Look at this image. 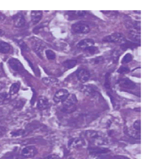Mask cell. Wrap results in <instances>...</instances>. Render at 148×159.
<instances>
[{"mask_svg": "<svg viewBox=\"0 0 148 159\" xmlns=\"http://www.w3.org/2000/svg\"><path fill=\"white\" fill-rule=\"evenodd\" d=\"M83 135H84V137L86 139H88L91 143H92L94 145L96 146L102 145L105 141V136H104L103 134L97 132V131H86V132H84Z\"/></svg>", "mask_w": 148, "mask_h": 159, "instance_id": "1", "label": "cell"}, {"mask_svg": "<svg viewBox=\"0 0 148 159\" xmlns=\"http://www.w3.org/2000/svg\"><path fill=\"white\" fill-rule=\"evenodd\" d=\"M77 98L74 94L69 95L68 98L62 102V110L65 113H73L77 110Z\"/></svg>", "mask_w": 148, "mask_h": 159, "instance_id": "2", "label": "cell"}, {"mask_svg": "<svg viewBox=\"0 0 148 159\" xmlns=\"http://www.w3.org/2000/svg\"><path fill=\"white\" fill-rule=\"evenodd\" d=\"M103 41L114 43H123L126 42V39L123 34L120 33V32H114V33H112L109 36L104 37Z\"/></svg>", "mask_w": 148, "mask_h": 159, "instance_id": "3", "label": "cell"}, {"mask_svg": "<svg viewBox=\"0 0 148 159\" xmlns=\"http://www.w3.org/2000/svg\"><path fill=\"white\" fill-rule=\"evenodd\" d=\"M32 43V45H33V49L35 51L36 54H37L39 57H40L41 58H43V50L45 49V45L43 42L41 40H39V39H36V38H33L31 40Z\"/></svg>", "mask_w": 148, "mask_h": 159, "instance_id": "4", "label": "cell"}, {"mask_svg": "<svg viewBox=\"0 0 148 159\" xmlns=\"http://www.w3.org/2000/svg\"><path fill=\"white\" fill-rule=\"evenodd\" d=\"M72 31L76 34H87L90 32V27L83 22H77L72 25Z\"/></svg>", "mask_w": 148, "mask_h": 159, "instance_id": "5", "label": "cell"}, {"mask_svg": "<svg viewBox=\"0 0 148 159\" xmlns=\"http://www.w3.org/2000/svg\"><path fill=\"white\" fill-rule=\"evenodd\" d=\"M8 65L11 68V70H14L16 73H18L21 74V73H23L25 72V68L23 66L22 63L20 62L19 60H17V58H10L8 61Z\"/></svg>", "mask_w": 148, "mask_h": 159, "instance_id": "6", "label": "cell"}, {"mask_svg": "<svg viewBox=\"0 0 148 159\" xmlns=\"http://www.w3.org/2000/svg\"><path fill=\"white\" fill-rule=\"evenodd\" d=\"M37 154V150L36 147L33 145H29L24 147L20 151V155L23 156L24 157H27V158H31L36 156Z\"/></svg>", "mask_w": 148, "mask_h": 159, "instance_id": "7", "label": "cell"}, {"mask_svg": "<svg viewBox=\"0 0 148 159\" xmlns=\"http://www.w3.org/2000/svg\"><path fill=\"white\" fill-rule=\"evenodd\" d=\"M85 145V141L82 138H73L69 141L68 147L70 149H79Z\"/></svg>", "mask_w": 148, "mask_h": 159, "instance_id": "8", "label": "cell"}, {"mask_svg": "<svg viewBox=\"0 0 148 159\" xmlns=\"http://www.w3.org/2000/svg\"><path fill=\"white\" fill-rule=\"evenodd\" d=\"M69 92L66 89H60L58 92L55 93V96H54V101L58 103V102H63L67 98H68Z\"/></svg>", "mask_w": 148, "mask_h": 159, "instance_id": "9", "label": "cell"}, {"mask_svg": "<svg viewBox=\"0 0 148 159\" xmlns=\"http://www.w3.org/2000/svg\"><path fill=\"white\" fill-rule=\"evenodd\" d=\"M90 73L87 70L80 69L77 72V77L81 83H86L90 79Z\"/></svg>", "mask_w": 148, "mask_h": 159, "instance_id": "10", "label": "cell"}, {"mask_svg": "<svg viewBox=\"0 0 148 159\" xmlns=\"http://www.w3.org/2000/svg\"><path fill=\"white\" fill-rule=\"evenodd\" d=\"M14 25L16 28H21L25 25V18L22 14H17L13 17Z\"/></svg>", "mask_w": 148, "mask_h": 159, "instance_id": "11", "label": "cell"}, {"mask_svg": "<svg viewBox=\"0 0 148 159\" xmlns=\"http://www.w3.org/2000/svg\"><path fill=\"white\" fill-rule=\"evenodd\" d=\"M50 102L49 100L44 96L39 97L37 102V108L39 110H45L49 108Z\"/></svg>", "mask_w": 148, "mask_h": 159, "instance_id": "12", "label": "cell"}, {"mask_svg": "<svg viewBox=\"0 0 148 159\" xmlns=\"http://www.w3.org/2000/svg\"><path fill=\"white\" fill-rule=\"evenodd\" d=\"M43 17V12L41 10H33L31 12V20L33 25L38 24Z\"/></svg>", "mask_w": 148, "mask_h": 159, "instance_id": "13", "label": "cell"}, {"mask_svg": "<svg viewBox=\"0 0 148 159\" xmlns=\"http://www.w3.org/2000/svg\"><path fill=\"white\" fill-rule=\"evenodd\" d=\"M119 85L121 88H125V89H134L136 86L134 82L132 81L131 80L128 79V78L121 80L119 82Z\"/></svg>", "mask_w": 148, "mask_h": 159, "instance_id": "14", "label": "cell"}, {"mask_svg": "<svg viewBox=\"0 0 148 159\" xmlns=\"http://www.w3.org/2000/svg\"><path fill=\"white\" fill-rule=\"evenodd\" d=\"M94 44H95V42H94L93 39H82L81 41L77 43V47L80 49L82 50H85L86 48H90V47L94 46Z\"/></svg>", "mask_w": 148, "mask_h": 159, "instance_id": "15", "label": "cell"}, {"mask_svg": "<svg viewBox=\"0 0 148 159\" xmlns=\"http://www.w3.org/2000/svg\"><path fill=\"white\" fill-rule=\"evenodd\" d=\"M110 151L109 149L107 148H105V147H91L90 149H89V153L91 154H106Z\"/></svg>", "mask_w": 148, "mask_h": 159, "instance_id": "16", "label": "cell"}, {"mask_svg": "<svg viewBox=\"0 0 148 159\" xmlns=\"http://www.w3.org/2000/svg\"><path fill=\"white\" fill-rule=\"evenodd\" d=\"M124 132H125L126 135L130 136V137L133 138V139H140V132L136 131V129H133L132 127L126 128V129H124Z\"/></svg>", "mask_w": 148, "mask_h": 159, "instance_id": "17", "label": "cell"}, {"mask_svg": "<svg viewBox=\"0 0 148 159\" xmlns=\"http://www.w3.org/2000/svg\"><path fill=\"white\" fill-rule=\"evenodd\" d=\"M128 36L135 43H139L140 41V30L137 29H130L129 33H128Z\"/></svg>", "mask_w": 148, "mask_h": 159, "instance_id": "18", "label": "cell"}, {"mask_svg": "<svg viewBox=\"0 0 148 159\" xmlns=\"http://www.w3.org/2000/svg\"><path fill=\"white\" fill-rule=\"evenodd\" d=\"M11 51V46L4 41H0V53L9 54Z\"/></svg>", "mask_w": 148, "mask_h": 159, "instance_id": "19", "label": "cell"}, {"mask_svg": "<svg viewBox=\"0 0 148 159\" xmlns=\"http://www.w3.org/2000/svg\"><path fill=\"white\" fill-rule=\"evenodd\" d=\"M43 82L47 86H55L58 84V80L55 77H45L43 78Z\"/></svg>", "mask_w": 148, "mask_h": 159, "instance_id": "20", "label": "cell"}, {"mask_svg": "<svg viewBox=\"0 0 148 159\" xmlns=\"http://www.w3.org/2000/svg\"><path fill=\"white\" fill-rule=\"evenodd\" d=\"M77 65V61L73 59H69L63 62V66L66 69V70H71L73 68L75 67Z\"/></svg>", "mask_w": 148, "mask_h": 159, "instance_id": "21", "label": "cell"}, {"mask_svg": "<svg viewBox=\"0 0 148 159\" xmlns=\"http://www.w3.org/2000/svg\"><path fill=\"white\" fill-rule=\"evenodd\" d=\"M20 88V84L19 83V82H16V83L13 84L10 88V94H9V95H13L17 94V92H19Z\"/></svg>", "mask_w": 148, "mask_h": 159, "instance_id": "22", "label": "cell"}, {"mask_svg": "<svg viewBox=\"0 0 148 159\" xmlns=\"http://www.w3.org/2000/svg\"><path fill=\"white\" fill-rule=\"evenodd\" d=\"M83 51H85L87 54H90V55H93V54H96L99 53V48L96 46H92L90 48H86L85 50H83Z\"/></svg>", "mask_w": 148, "mask_h": 159, "instance_id": "23", "label": "cell"}, {"mask_svg": "<svg viewBox=\"0 0 148 159\" xmlns=\"http://www.w3.org/2000/svg\"><path fill=\"white\" fill-rule=\"evenodd\" d=\"M45 53V55H46L47 58L48 60H55V58H56V54L52 50H50V49H47L46 51H44Z\"/></svg>", "mask_w": 148, "mask_h": 159, "instance_id": "24", "label": "cell"}, {"mask_svg": "<svg viewBox=\"0 0 148 159\" xmlns=\"http://www.w3.org/2000/svg\"><path fill=\"white\" fill-rule=\"evenodd\" d=\"M132 58H133L132 55L130 53H127V54H126L122 58L121 63H122V64H128V63H129L130 61H132Z\"/></svg>", "mask_w": 148, "mask_h": 159, "instance_id": "25", "label": "cell"}, {"mask_svg": "<svg viewBox=\"0 0 148 159\" xmlns=\"http://www.w3.org/2000/svg\"><path fill=\"white\" fill-rule=\"evenodd\" d=\"M82 91H83V92H84L86 95H90V96H93V95L96 94V92H95V91H94L93 89H92L90 87L87 86L83 87V88H82Z\"/></svg>", "mask_w": 148, "mask_h": 159, "instance_id": "26", "label": "cell"}, {"mask_svg": "<svg viewBox=\"0 0 148 159\" xmlns=\"http://www.w3.org/2000/svg\"><path fill=\"white\" fill-rule=\"evenodd\" d=\"M9 95L6 92H2V93H0V105H2V104L6 103L7 101L9 100Z\"/></svg>", "mask_w": 148, "mask_h": 159, "instance_id": "27", "label": "cell"}, {"mask_svg": "<svg viewBox=\"0 0 148 159\" xmlns=\"http://www.w3.org/2000/svg\"><path fill=\"white\" fill-rule=\"evenodd\" d=\"M10 134H11L12 137H17V136L25 135V131L23 130V129H18V130L14 131V132H12Z\"/></svg>", "mask_w": 148, "mask_h": 159, "instance_id": "28", "label": "cell"}, {"mask_svg": "<svg viewBox=\"0 0 148 159\" xmlns=\"http://www.w3.org/2000/svg\"><path fill=\"white\" fill-rule=\"evenodd\" d=\"M130 71L129 68L128 66H122L118 69V72L119 73H121V74H124V73H128V72Z\"/></svg>", "mask_w": 148, "mask_h": 159, "instance_id": "29", "label": "cell"}, {"mask_svg": "<svg viewBox=\"0 0 148 159\" xmlns=\"http://www.w3.org/2000/svg\"><path fill=\"white\" fill-rule=\"evenodd\" d=\"M132 128L136 129V131L140 132V120H136V121H135L134 124L132 125Z\"/></svg>", "mask_w": 148, "mask_h": 159, "instance_id": "30", "label": "cell"}, {"mask_svg": "<svg viewBox=\"0 0 148 159\" xmlns=\"http://www.w3.org/2000/svg\"><path fill=\"white\" fill-rule=\"evenodd\" d=\"M43 159H61L60 157L57 154H51V155H48L47 157H46Z\"/></svg>", "mask_w": 148, "mask_h": 159, "instance_id": "31", "label": "cell"}, {"mask_svg": "<svg viewBox=\"0 0 148 159\" xmlns=\"http://www.w3.org/2000/svg\"><path fill=\"white\" fill-rule=\"evenodd\" d=\"M6 132V129L2 127H0V136H2L5 134Z\"/></svg>", "mask_w": 148, "mask_h": 159, "instance_id": "32", "label": "cell"}, {"mask_svg": "<svg viewBox=\"0 0 148 159\" xmlns=\"http://www.w3.org/2000/svg\"><path fill=\"white\" fill-rule=\"evenodd\" d=\"M3 32H2V30H0V36H3Z\"/></svg>", "mask_w": 148, "mask_h": 159, "instance_id": "33", "label": "cell"}, {"mask_svg": "<svg viewBox=\"0 0 148 159\" xmlns=\"http://www.w3.org/2000/svg\"><path fill=\"white\" fill-rule=\"evenodd\" d=\"M0 72H1V70H0Z\"/></svg>", "mask_w": 148, "mask_h": 159, "instance_id": "34", "label": "cell"}]
</instances>
